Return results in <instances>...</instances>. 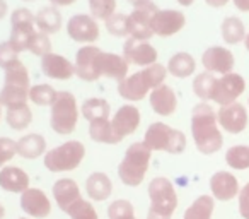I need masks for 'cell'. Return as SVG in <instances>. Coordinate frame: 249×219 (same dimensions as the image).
Here are the masks:
<instances>
[{
    "label": "cell",
    "instance_id": "obj_1",
    "mask_svg": "<svg viewBox=\"0 0 249 219\" xmlns=\"http://www.w3.org/2000/svg\"><path fill=\"white\" fill-rule=\"evenodd\" d=\"M218 120L215 110L208 103L201 101L191 112V137L195 146L205 156L215 154L224 146V137L218 129Z\"/></svg>",
    "mask_w": 249,
    "mask_h": 219
},
{
    "label": "cell",
    "instance_id": "obj_2",
    "mask_svg": "<svg viewBox=\"0 0 249 219\" xmlns=\"http://www.w3.org/2000/svg\"><path fill=\"white\" fill-rule=\"evenodd\" d=\"M167 77V67L160 65V63H154V65L143 67L142 70L132 74L121 82H118V94L126 101H142L143 98L149 94V91L159 87L164 84Z\"/></svg>",
    "mask_w": 249,
    "mask_h": 219
},
{
    "label": "cell",
    "instance_id": "obj_3",
    "mask_svg": "<svg viewBox=\"0 0 249 219\" xmlns=\"http://www.w3.org/2000/svg\"><path fill=\"white\" fill-rule=\"evenodd\" d=\"M152 161V149L143 140L133 142L124 151L121 163L118 164V177L126 187H139L145 180Z\"/></svg>",
    "mask_w": 249,
    "mask_h": 219
},
{
    "label": "cell",
    "instance_id": "obj_4",
    "mask_svg": "<svg viewBox=\"0 0 249 219\" xmlns=\"http://www.w3.org/2000/svg\"><path fill=\"white\" fill-rule=\"evenodd\" d=\"M79 122V104L70 91H58L50 106V127L58 136H70Z\"/></svg>",
    "mask_w": 249,
    "mask_h": 219
},
{
    "label": "cell",
    "instance_id": "obj_5",
    "mask_svg": "<svg viewBox=\"0 0 249 219\" xmlns=\"http://www.w3.org/2000/svg\"><path fill=\"white\" fill-rule=\"evenodd\" d=\"M149 199L150 207L147 219H173L178 209V194L169 178H154L149 183Z\"/></svg>",
    "mask_w": 249,
    "mask_h": 219
},
{
    "label": "cell",
    "instance_id": "obj_6",
    "mask_svg": "<svg viewBox=\"0 0 249 219\" xmlns=\"http://www.w3.org/2000/svg\"><path fill=\"white\" fill-rule=\"evenodd\" d=\"M86 158V146L80 140H67L60 146L46 151L43 156V164L52 173L73 171L82 164Z\"/></svg>",
    "mask_w": 249,
    "mask_h": 219
},
{
    "label": "cell",
    "instance_id": "obj_7",
    "mask_svg": "<svg viewBox=\"0 0 249 219\" xmlns=\"http://www.w3.org/2000/svg\"><path fill=\"white\" fill-rule=\"evenodd\" d=\"M143 142L152 151H164L167 154H183L186 149V136L167 123L154 122L143 136Z\"/></svg>",
    "mask_w": 249,
    "mask_h": 219
},
{
    "label": "cell",
    "instance_id": "obj_8",
    "mask_svg": "<svg viewBox=\"0 0 249 219\" xmlns=\"http://www.w3.org/2000/svg\"><path fill=\"white\" fill-rule=\"evenodd\" d=\"M36 31H38L36 14H33V11L26 7H19L11 14V38H9V43L19 53L28 50L29 40Z\"/></svg>",
    "mask_w": 249,
    "mask_h": 219
},
{
    "label": "cell",
    "instance_id": "obj_9",
    "mask_svg": "<svg viewBox=\"0 0 249 219\" xmlns=\"http://www.w3.org/2000/svg\"><path fill=\"white\" fill-rule=\"evenodd\" d=\"M103 50L96 45H84L75 53V76L86 82H96L103 77L101 72V60H103Z\"/></svg>",
    "mask_w": 249,
    "mask_h": 219
},
{
    "label": "cell",
    "instance_id": "obj_10",
    "mask_svg": "<svg viewBox=\"0 0 249 219\" xmlns=\"http://www.w3.org/2000/svg\"><path fill=\"white\" fill-rule=\"evenodd\" d=\"M157 11H159V7L154 2L133 9L128 14V33H130L128 38L140 40V41H149L154 36L152 21Z\"/></svg>",
    "mask_w": 249,
    "mask_h": 219
},
{
    "label": "cell",
    "instance_id": "obj_11",
    "mask_svg": "<svg viewBox=\"0 0 249 219\" xmlns=\"http://www.w3.org/2000/svg\"><path fill=\"white\" fill-rule=\"evenodd\" d=\"M67 35L75 43L94 45L99 40L101 29L97 21L90 14H73L67 21Z\"/></svg>",
    "mask_w": 249,
    "mask_h": 219
},
{
    "label": "cell",
    "instance_id": "obj_12",
    "mask_svg": "<svg viewBox=\"0 0 249 219\" xmlns=\"http://www.w3.org/2000/svg\"><path fill=\"white\" fill-rule=\"evenodd\" d=\"M246 91V80L241 74H225L220 79L215 80L213 94H212V101L217 103L218 106H225V104L235 103L239 96Z\"/></svg>",
    "mask_w": 249,
    "mask_h": 219
},
{
    "label": "cell",
    "instance_id": "obj_13",
    "mask_svg": "<svg viewBox=\"0 0 249 219\" xmlns=\"http://www.w3.org/2000/svg\"><path fill=\"white\" fill-rule=\"evenodd\" d=\"M140 122H142V115H140V110L135 104H123V106L118 108L116 113L111 119V127H113V134L116 137L118 144L124 137L132 136L140 127Z\"/></svg>",
    "mask_w": 249,
    "mask_h": 219
},
{
    "label": "cell",
    "instance_id": "obj_14",
    "mask_svg": "<svg viewBox=\"0 0 249 219\" xmlns=\"http://www.w3.org/2000/svg\"><path fill=\"white\" fill-rule=\"evenodd\" d=\"M186 26V16L176 9H162L157 11L152 21L154 35L160 38H169L181 31Z\"/></svg>",
    "mask_w": 249,
    "mask_h": 219
},
{
    "label": "cell",
    "instance_id": "obj_15",
    "mask_svg": "<svg viewBox=\"0 0 249 219\" xmlns=\"http://www.w3.org/2000/svg\"><path fill=\"white\" fill-rule=\"evenodd\" d=\"M123 57L124 60L137 67H149L157 63V50L149 41L128 38L123 43Z\"/></svg>",
    "mask_w": 249,
    "mask_h": 219
},
{
    "label": "cell",
    "instance_id": "obj_16",
    "mask_svg": "<svg viewBox=\"0 0 249 219\" xmlns=\"http://www.w3.org/2000/svg\"><path fill=\"white\" fill-rule=\"evenodd\" d=\"M218 125L229 134H241L248 127V110L241 103H231L220 106L217 112Z\"/></svg>",
    "mask_w": 249,
    "mask_h": 219
},
{
    "label": "cell",
    "instance_id": "obj_17",
    "mask_svg": "<svg viewBox=\"0 0 249 219\" xmlns=\"http://www.w3.org/2000/svg\"><path fill=\"white\" fill-rule=\"evenodd\" d=\"M201 63H203V69L207 72L225 76V74L232 72V69L235 65V60H234V53L229 48H224V46H210L201 55Z\"/></svg>",
    "mask_w": 249,
    "mask_h": 219
},
{
    "label": "cell",
    "instance_id": "obj_18",
    "mask_svg": "<svg viewBox=\"0 0 249 219\" xmlns=\"http://www.w3.org/2000/svg\"><path fill=\"white\" fill-rule=\"evenodd\" d=\"M21 209L35 219H45L52 212V202L41 188L29 187L21 194Z\"/></svg>",
    "mask_w": 249,
    "mask_h": 219
},
{
    "label": "cell",
    "instance_id": "obj_19",
    "mask_svg": "<svg viewBox=\"0 0 249 219\" xmlns=\"http://www.w3.org/2000/svg\"><path fill=\"white\" fill-rule=\"evenodd\" d=\"M41 72L48 79L55 80H69L75 76V67L69 59L63 55L50 52L48 55L41 57Z\"/></svg>",
    "mask_w": 249,
    "mask_h": 219
},
{
    "label": "cell",
    "instance_id": "obj_20",
    "mask_svg": "<svg viewBox=\"0 0 249 219\" xmlns=\"http://www.w3.org/2000/svg\"><path fill=\"white\" fill-rule=\"evenodd\" d=\"M149 103L154 113L159 117H171L178 110V96L173 87L167 84H160L159 87L150 91Z\"/></svg>",
    "mask_w": 249,
    "mask_h": 219
},
{
    "label": "cell",
    "instance_id": "obj_21",
    "mask_svg": "<svg viewBox=\"0 0 249 219\" xmlns=\"http://www.w3.org/2000/svg\"><path fill=\"white\" fill-rule=\"evenodd\" d=\"M210 192L212 197L222 202H229L232 199H235L241 192L239 188V181L229 171H217L212 175L210 178Z\"/></svg>",
    "mask_w": 249,
    "mask_h": 219
},
{
    "label": "cell",
    "instance_id": "obj_22",
    "mask_svg": "<svg viewBox=\"0 0 249 219\" xmlns=\"http://www.w3.org/2000/svg\"><path fill=\"white\" fill-rule=\"evenodd\" d=\"M53 199H55L56 205L63 212H67L75 202H79L82 199V195H80L79 185L72 178H60L53 185Z\"/></svg>",
    "mask_w": 249,
    "mask_h": 219
},
{
    "label": "cell",
    "instance_id": "obj_23",
    "mask_svg": "<svg viewBox=\"0 0 249 219\" xmlns=\"http://www.w3.org/2000/svg\"><path fill=\"white\" fill-rule=\"evenodd\" d=\"M0 188L11 194H22L29 188V175L18 166H4L0 170Z\"/></svg>",
    "mask_w": 249,
    "mask_h": 219
},
{
    "label": "cell",
    "instance_id": "obj_24",
    "mask_svg": "<svg viewBox=\"0 0 249 219\" xmlns=\"http://www.w3.org/2000/svg\"><path fill=\"white\" fill-rule=\"evenodd\" d=\"M86 192L94 202H103L113 194V181L103 171H94L86 180Z\"/></svg>",
    "mask_w": 249,
    "mask_h": 219
},
{
    "label": "cell",
    "instance_id": "obj_25",
    "mask_svg": "<svg viewBox=\"0 0 249 219\" xmlns=\"http://www.w3.org/2000/svg\"><path fill=\"white\" fill-rule=\"evenodd\" d=\"M128 65L130 63L124 60L123 55H118V53L113 52H104L103 60H101V72H103V77L121 82L123 79L128 77Z\"/></svg>",
    "mask_w": 249,
    "mask_h": 219
},
{
    "label": "cell",
    "instance_id": "obj_26",
    "mask_svg": "<svg viewBox=\"0 0 249 219\" xmlns=\"http://www.w3.org/2000/svg\"><path fill=\"white\" fill-rule=\"evenodd\" d=\"M16 146H18V156L24 159H36L46 154V139L41 134H26L16 142Z\"/></svg>",
    "mask_w": 249,
    "mask_h": 219
},
{
    "label": "cell",
    "instance_id": "obj_27",
    "mask_svg": "<svg viewBox=\"0 0 249 219\" xmlns=\"http://www.w3.org/2000/svg\"><path fill=\"white\" fill-rule=\"evenodd\" d=\"M63 19L60 14L58 7L55 5H46V7L39 9L36 14V28L38 31L46 33V35H56L62 29Z\"/></svg>",
    "mask_w": 249,
    "mask_h": 219
},
{
    "label": "cell",
    "instance_id": "obj_28",
    "mask_svg": "<svg viewBox=\"0 0 249 219\" xmlns=\"http://www.w3.org/2000/svg\"><path fill=\"white\" fill-rule=\"evenodd\" d=\"M195 70H196V60L186 52L174 53L167 62V74L178 77V79H186V77L193 76Z\"/></svg>",
    "mask_w": 249,
    "mask_h": 219
},
{
    "label": "cell",
    "instance_id": "obj_29",
    "mask_svg": "<svg viewBox=\"0 0 249 219\" xmlns=\"http://www.w3.org/2000/svg\"><path fill=\"white\" fill-rule=\"evenodd\" d=\"M220 33L227 45H237V43L244 41L246 35H248L244 28V22L239 18H235V16H229V18H225L222 21Z\"/></svg>",
    "mask_w": 249,
    "mask_h": 219
},
{
    "label": "cell",
    "instance_id": "obj_30",
    "mask_svg": "<svg viewBox=\"0 0 249 219\" xmlns=\"http://www.w3.org/2000/svg\"><path fill=\"white\" fill-rule=\"evenodd\" d=\"M5 122L16 132H22L33 123V112L28 104H21V106H12L7 108L5 113Z\"/></svg>",
    "mask_w": 249,
    "mask_h": 219
},
{
    "label": "cell",
    "instance_id": "obj_31",
    "mask_svg": "<svg viewBox=\"0 0 249 219\" xmlns=\"http://www.w3.org/2000/svg\"><path fill=\"white\" fill-rule=\"evenodd\" d=\"M80 112H82V117L87 122H92V120L99 119H109L111 106L104 98H89L82 103Z\"/></svg>",
    "mask_w": 249,
    "mask_h": 219
},
{
    "label": "cell",
    "instance_id": "obj_32",
    "mask_svg": "<svg viewBox=\"0 0 249 219\" xmlns=\"http://www.w3.org/2000/svg\"><path fill=\"white\" fill-rule=\"evenodd\" d=\"M29 89H31V87L4 84V86H2V89H0V103L4 104L5 108L28 104V101H29Z\"/></svg>",
    "mask_w": 249,
    "mask_h": 219
},
{
    "label": "cell",
    "instance_id": "obj_33",
    "mask_svg": "<svg viewBox=\"0 0 249 219\" xmlns=\"http://www.w3.org/2000/svg\"><path fill=\"white\" fill-rule=\"evenodd\" d=\"M215 209V199L212 195H200L184 211L183 219H212Z\"/></svg>",
    "mask_w": 249,
    "mask_h": 219
},
{
    "label": "cell",
    "instance_id": "obj_34",
    "mask_svg": "<svg viewBox=\"0 0 249 219\" xmlns=\"http://www.w3.org/2000/svg\"><path fill=\"white\" fill-rule=\"evenodd\" d=\"M89 137L99 144H111V146L118 144L113 134V127H111V119H99L89 122Z\"/></svg>",
    "mask_w": 249,
    "mask_h": 219
},
{
    "label": "cell",
    "instance_id": "obj_35",
    "mask_svg": "<svg viewBox=\"0 0 249 219\" xmlns=\"http://www.w3.org/2000/svg\"><path fill=\"white\" fill-rule=\"evenodd\" d=\"M4 84H12V86H22V87H31V77H29V70L21 59L12 62L7 69H4Z\"/></svg>",
    "mask_w": 249,
    "mask_h": 219
},
{
    "label": "cell",
    "instance_id": "obj_36",
    "mask_svg": "<svg viewBox=\"0 0 249 219\" xmlns=\"http://www.w3.org/2000/svg\"><path fill=\"white\" fill-rule=\"evenodd\" d=\"M215 76L212 72H201L195 77L193 80V93L200 98L201 101H212V94H213L215 87Z\"/></svg>",
    "mask_w": 249,
    "mask_h": 219
},
{
    "label": "cell",
    "instance_id": "obj_37",
    "mask_svg": "<svg viewBox=\"0 0 249 219\" xmlns=\"http://www.w3.org/2000/svg\"><path fill=\"white\" fill-rule=\"evenodd\" d=\"M225 163L232 170L244 171L249 168V146H232L225 153Z\"/></svg>",
    "mask_w": 249,
    "mask_h": 219
},
{
    "label": "cell",
    "instance_id": "obj_38",
    "mask_svg": "<svg viewBox=\"0 0 249 219\" xmlns=\"http://www.w3.org/2000/svg\"><path fill=\"white\" fill-rule=\"evenodd\" d=\"M56 94H58V91L53 89V86H50V84H36L29 89V101L38 104V106H52Z\"/></svg>",
    "mask_w": 249,
    "mask_h": 219
},
{
    "label": "cell",
    "instance_id": "obj_39",
    "mask_svg": "<svg viewBox=\"0 0 249 219\" xmlns=\"http://www.w3.org/2000/svg\"><path fill=\"white\" fill-rule=\"evenodd\" d=\"M106 29L109 35L116 36V38H128V14H123V12H114L111 18H107L104 21Z\"/></svg>",
    "mask_w": 249,
    "mask_h": 219
},
{
    "label": "cell",
    "instance_id": "obj_40",
    "mask_svg": "<svg viewBox=\"0 0 249 219\" xmlns=\"http://www.w3.org/2000/svg\"><path fill=\"white\" fill-rule=\"evenodd\" d=\"M87 4L96 21H106L116 12V0H87Z\"/></svg>",
    "mask_w": 249,
    "mask_h": 219
},
{
    "label": "cell",
    "instance_id": "obj_41",
    "mask_svg": "<svg viewBox=\"0 0 249 219\" xmlns=\"http://www.w3.org/2000/svg\"><path fill=\"white\" fill-rule=\"evenodd\" d=\"M107 218L109 219H135V209L133 204L126 199L113 200L107 207Z\"/></svg>",
    "mask_w": 249,
    "mask_h": 219
},
{
    "label": "cell",
    "instance_id": "obj_42",
    "mask_svg": "<svg viewBox=\"0 0 249 219\" xmlns=\"http://www.w3.org/2000/svg\"><path fill=\"white\" fill-rule=\"evenodd\" d=\"M28 52H31L36 57H45L52 52V41H50V35L41 31H36L31 36L28 43Z\"/></svg>",
    "mask_w": 249,
    "mask_h": 219
},
{
    "label": "cell",
    "instance_id": "obj_43",
    "mask_svg": "<svg viewBox=\"0 0 249 219\" xmlns=\"http://www.w3.org/2000/svg\"><path fill=\"white\" fill-rule=\"evenodd\" d=\"M67 214L70 216V219H99L94 205L89 200H86V199H80L79 202H75L67 211Z\"/></svg>",
    "mask_w": 249,
    "mask_h": 219
},
{
    "label": "cell",
    "instance_id": "obj_44",
    "mask_svg": "<svg viewBox=\"0 0 249 219\" xmlns=\"http://www.w3.org/2000/svg\"><path fill=\"white\" fill-rule=\"evenodd\" d=\"M16 156H18L16 140L9 139V137H0V170L7 166V163H11Z\"/></svg>",
    "mask_w": 249,
    "mask_h": 219
},
{
    "label": "cell",
    "instance_id": "obj_45",
    "mask_svg": "<svg viewBox=\"0 0 249 219\" xmlns=\"http://www.w3.org/2000/svg\"><path fill=\"white\" fill-rule=\"evenodd\" d=\"M19 60V52L9 41L0 43V69H7L12 62Z\"/></svg>",
    "mask_w": 249,
    "mask_h": 219
},
{
    "label": "cell",
    "instance_id": "obj_46",
    "mask_svg": "<svg viewBox=\"0 0 249 219\" xmlns=\"http://www.w3.org/2000/svg\"><path fill=\"white\" fill-rule=\"evenodd\" d=\"M239 214L244 219H249V181L239 192Z\"/></svg>",
    "mask_w": 249,
    "mask_h": 219
},
{
    "label": "cell",
    "instance_id": "obj_47",
    "mask_svg": "<svg viewBox=\"0 0 249 219\" xmlns=\"http://www.w3.org/2000/svg\"><path fill=\"white\" fill-rule=\"evenodd\" d=\"M232 4L237 11L241 12H249V0H232Z\"/></svg>",
    "mask_w": 249,
    "mask_h": 219
},
{
    "label": "cell",
    "instance_id": "obj_48",
    "mask_svg": "<svg viewBox=\"0 0 249 219\" xmlns=\"http://www.w3.org/2000/svg\"><path fill=\"white\" fill-rule=\"evenodd\" d=\"M229 2H231V0H205V4L210 5V7H213V9L225 7V5H227Z\"/></svg>",
    "mask_w": 249,
    "mask_h": 219
},
{
    "label": "cell",
    "instance_id": "obj_49",
    "mask_svg": "<svg viewBox=\"0 0 249 219\" xmlns=\"http://www.w3.org/2000/svg\"><path fill=\"white\" fill-rule=\"evenodd\" d=\"M77 0H50V4L55 5V7H69V5H73Z\"/></svg>",
    "mask_w": 249,
    "mask_h": 219
},
{
    "label": "cell",
    "instance_id": "obj_50",
    "mask_svg": "<svg viewBox=\"0 0 249 219\" xmlns=\"http://www.w3.org/2000/svg\"><path fill=\"white\" fill-rule=\"evenodd\" d=\"M9 14V4L7 0H0V21Z\"/></svg>",
    "mask_w": 249,
    "mask_h": 219
},
{
    "label": "cell",
    "instance_id": "obj_51",
    "mask_svg": "<svg viewBox=\"0 0 249 219\" xmlns=\"http://www.w3.org/2000/svg\"><path fill=\"white\" fill-rule=\"evenodd\" d=\"M130 5H132L133 9L135 7H142V5H147V4H150L152 0H126Z\"/></svg>",
    "mask_w": 249,
    "mask_h": 219
},
{
    "label": "cell",
    "instance_id": "obj_52",
    "mask_svg": "<svg viewBox=\"0 0 249 219\" xmlns=\"http://www.w3.org/2000/svg\"><path fill=\"white\" fill-rule=\"evenodd\" d=\"M176 2L179 5H183V7H190V5H193L195 0H176Z\"/></svg>",
    "mask_w": 249,
    "mask_h": 219
},
{
    "label": "cell",
    "instance_id": "obj_53",
    "mask_svg": "<svg viewBox=\"0 0 249 219\" xmlns=\"http://www.w3.org/2000/svg\"><path fill=\"white\" fill-rule=\"evenodd\" d=\"M5 218V207H4V204L0 202V219H4Z\"/></svg>",
    "mask_w": 249,
    "mask_h": 219
},
{
    "label": "cell",
    "instance_id": "obj_54",
    "mask_svg": "<svg viewBox=\"0 0 249 219\" xmlns=\"http://www.w3.org/2000/svg\"><path fill=\"white\" fill-rule=\"evenodd\" d=\"M244 46H246V50L249 52V33L246 35V38H244Z\"/></svg>",
    "mask_w": 249,
    "mask_h": 219
},
{
    "label": "cell",
    "instance_id": "obj_55",
    "mask_svg": "<svg viewBox=\"0 0 249 219\" xmlns=\"http://www.w3.org/2000/svg\"><path fill=\"white\" fill-rule=\"evenodd\" d=\"M2 108H4V104L0 103V119H2Z\"/></svg>",
    "mask_w": 249,
    "mask_h": 219
},
{
    "label": "cell",
    "instance_id": "obj_56",
    "mask_svg": "<svg viewBox=\"0 0 249 219\" xmlns=\"http://www.w3.org/2000/svg\"><path fill=\"white\" fill-rule=\"evenodd\" d=\"M22 2H36V0H22Z\"/></svg>",
    "mask_w": 249,
    "mask_h": 219
},
{
    "label": "cell",
    "instance_id": "obj_57",
    "mask_svg": "<svg viewBox=\"0 0 249 219\" xmlns=\"http://www.w3.org/2000/svg\"><path fill=\"white\" fill-rule=\"evenodd\" d=\"M19 219H26V218H19Z\"/></svg>",
    "mask_w": 249,
    "mask_h": 219
},
{
    "label": "cell",
    "instance_id": "obj_58",
    "mask_svg": "<svg viewBox=\"0 0 249 219\" xmlns=\"http://www.w3.org/2000/svg\"><path fill=\"white\" fill-rule=\"evenodd\" d=\"M248 101H249V100H248Z\"/></svg>",
    "mask_w": 249,
    "mask_h": 219
}]
</instances>
